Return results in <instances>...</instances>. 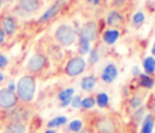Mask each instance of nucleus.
<instances>
[{"label":"nucleus","instance_id":"nucleus-11","mask_svg":"<svg viewBox=\"0 0 155 133\" xmlns=\"http://www.w3.org/2000/svg\"><path fill=\"white\" fill-rule=\"evenodd\" d=\"M123 22H124V16H123V14H121L118 10H112V11H109V12H107V15H106L107 26L116 29V27L120 26Z\"/></svg>","mask_w":155,"mask_h":133},{"label":"nucleus","instance_id":"nucleus-7","mask_svg":"<svg viewBox=\"0 0 155 133\" xmlns=\"http://www.w3.org/2000/svg\"><path fill=\"white\" fill-rule=\"evenodd\" d=\"M79 37L88 42H94L98 38V24L95 21H88L82 26L79 31Z\"/></svg>","mask_w":155,"mask_h":133},{"label":"nucleus","instance_id":"nucleus-12","mask_svg":"<svg viewBox=\"0 0 155 133\" xmlns=\"http://www.w3.org/2000/svg\"><path fill=\"white\" fill-rule=\"evenodd\" d=\"M118 38H120V30H118V29H113V27L105 30L104 34H102L104 44H105V45H109V46L114 45V44L118 41Z\"/></svg>","mask_w":155,"mask_h":133},{"label":"nucleus","instance_id":"nucleus-32","mask_svg":"<svg viewBox=\"0 0 155 133\" xmlns=\"http://www.w3.org/2000/svg\"><path fill=\"white\" fill-rule=\"evenodd\" d=\"M127 2H128V0H113V5H114V7H123Z\"/></svg>","mask_w":155,"mask_h":133},{"label":"nucleus","instance_id":"nucleus-38","mask_svg":"<svg viewBox=\"0 0 155 133\" xmlns=\"http://www.w3.org/2000/svg\"><path fill=\"white\" fill-rule=\"evenodd\" d=\"M151 54H153V57H155V42H154L153 48H151Z\"/></svg>","mask_w":155,"mask_h":133},{"label":"nucleus","instance_id":"nucleus-17","mask_svg":"<svg viewBox=\"0 0 155 133\" xmlns=\"http://www.w3.org/2000/svg\"><path fill=\"white\" fill-rule=\"evenodd\" d=\"M4 133H26V124L23 122H8L4 126Z\"/></svg>","mask_w":155,"mask_h":133},{"label":"nucleus","instance_id":"nucleus-39","mask_svg":"<svg viewBox=\"0 0 155 133\" xmlns=\"http://www.w3.org/2000/svg\"><path fill=\"white\" fill-rule=\"evenodd\" d=\"M3 80H4V73H3V72H0V83H2Z\"/></svg>","mask_w":155,"mask_h":133},{"label":"nucleus","instance_id":"nucleus-35","mask_svg":"<svg viewBox=\"0 0 155 133\" xmlns=\"http://www.w3.org/2000/svg\"><path fill=\"white\" fill-rule=\"evenodd\" d=\"M86 2H87L88 4H91V5H98L102 0H86Z\"/></svg>","mask_w":155,"mask_h":133},{"label":"nucleus","instance_id":"nucleus-6","mask_svg":"<svg viewBox=\"0 0 155 133\" xmlns=\"http://www.w3.org/2000/svg\"><path fill=\"white\" fill-rule=\"evenodd\" d=\"M48 66V59L42 53H35L27 61V71L31 73H40Z\"/></svg>","mask_w":155,"mask_h":133},{"label":"nucleus","instance_id":"nucleus-41","mask_svg":"<svg viewBox=\"0 0 155 133\" xmlns=\"http://www.w3.org/2000/svg\"><path fill=\"white\" fill-rule=\"evenodd\" d=\"M2 120H3V117H2V113H0V129H2Z\"/></svg>","mask_w":155,"mask_h":133},{"label":"nucleus","instance_id":"nucleus-30","mask_svg":"<svg viewBox=\"0 0 155 133\" xmlns=\"http://www.w3.org/2000/svg\"><path fill=\"white\" fill-rule=\"evenodd\" d=\"M71 106H72L74 109H79V107H82V98H80L79 95H74L72 101H71Z\"/></svg>","mask_w":155,"mask_h":133},{"label":"nucleus","instance_id":"nucleus-36","mask_svg":"<svg viewBox=\"0 0 155 133\" xmlns=\"http://www.w3.org/2000/svg\"><path fill=\"white\" fill-rule=\"evenodd\" d=\"M7 88H8V90H11V91H15V88H16V87H15V84H14V82H11L10 84H8V87H7Z\"/></svg>","mask_w":155,"mask_h":133},{"label":"nucleus","instance_id":"nucleus-10","mask_svg":"<svg viewBox=\"0 0 155 133\" xmlns=\"http://www.w3.org/2000/svg\"><path fill=\"white\" fill-rule=\"evenodd\" d=\"M63 5H64V0H57L56 3H53V4H52L51 7H49L48 10L42 14V16L40 18V22H41V23H45V22L51 21L52 18H54V16H56L57 14L61 11Z\"/></svg>","mask_w":155,"mask_h":133},{"label":"nucleus","instance_id":"nucleus-29","mask_svg":"<svg viewBox=\"0 0 155 133\" xmlns=\"http://www.w3.org/2000/svg\"><path fill=\"white\" fill-rule=\"evenodd\" d=\"M99 61V53L97 49H90L88 52V63L90 64H97Z\"/></svg>","mask_w":155,"mask_h":133},{"label":"nucleus","instance_id":"nucleus-23","mask_svg":"<svg viewBox=\"0 0 155 133\" xmlns=\"http://www.w3.org/2000/svg\"><path fill=\"white\" fill-rule=\"evenodd\" d=\"M65 124H67V117L65 115H57L48 122V128H59V126H63Z\"/></svg>","mask_w":155,"mask_h":133},{"label":"nucleus","instance_id":"nucleus-15","mask_svg":"<svg viewBox=\"0 0 155 133\" xmlns=\"http://www.w3.org/2000/svg\"><path fill=\"white\" fill-rule=\"evenodd\" d=\"M2 29L4 31V34L12 35L16 30V21L12 16H4L2 19Z\"/></svg>","mask_w":155,"mask_h":133},{"label":"nucleus","instance_id":"nucleus-33","mask_svg":"<svg viewBox=\"0 0 155 133\" xmlns=\"http://www.w3.org/2000/svg\"><path fill=\"white\" fill-rule=\"evenodd\" d=\"M131 72H132V75H134V76H139V75H140V69H139V66H134Z\"/></svg>","mask_w":155,"mask_h":133},{"label":"nucleus","instance_id":"nucleus-26","mask_svg":"<svg viewBox=\"0 0 155 133\" xmlns=\"http://www.w3.org/2000/svg\"><path fill=\"white\" fill-rule=\"evenodd\" d=\"M142 106H143V98L139 95V94L134 95L131 99H129V107H131L132 110H136Z\"/></svg>","mask_w":155,"mask_h":133},{"label":"nucleus","instance_id":"nucleus-24","mask_svg":"<svg viewBox=\"0 0 155 133\" xmlns=\"http://www.w3.org/2000/svg\"><path fill=\"white\" fill-rule=\"evenodd\" d=\"M134 114H132V122L135 124V125H137V124L140 122V121H143V118H144V115H146V109H144V106H142V107H139V109H136V110H134Z\"/></svg>","mask_w":155,"mask_h":133},{"label":"nucleus","instance_id":"nucleus-43","mask_svg":"<svg viewBox=\"0 0 155 133\" xmlns=\"http://www.w3.org/2000/svg\"><path fill=\"white\" fill-rule=\"evenodd\" d=\"M0 7H2V0H0Z\"/></svg>","mask_w":155,"mask_h":133},{"label":"nucleus","instance_id":"nucleus-22","mask_svg":"<svg viewBox=\"0 0 155 133\" xmlns=\"http://www.w3.org/2000/svg\"><path fill=\"white\" fill-rule=\"evenodd\" d=\"M95 103L98 107L101 109H106L109 107V95L106 92H99L98 95L95 96Z\"/></svg>","mask_w":155,"mask_h":133},{"label":"nucleus","instance_id":"nucleus-1","mask_svg":"<svg viewBox=\"0 0 155 133\" xmlns=\"http://www.w3.org/2000/svg\"><path fill=\"white\" fill-rule=\"evenodd\" d=\"M37 82L33 75H25L16 83V95L18 99L23 103H30L34 99Z\"/></svg>","mask_w":155,"mask_h":133},{"label":"nucleus","instance_id":"nucleus-27","mask_svg":"<svg viewBox=\"0 0 155 133\" xmlns=\"http://www.w3.org/2000/svg\"><path fill=\"white\" fill-rule=\"evenodd\" d=\"M78 50H79V53L82 54V56L87 54L88 52H90V42L79 37V49H78Z\"/></svg>","mask_w":155,"mask_h":133},{"label":"nucleus","instance_id":"nucleus-20","mask_svg":"<svg viewBox=\"0 0 155 133\" xmlns=\"http://www.w3.org/2000/svg\"><path fill=\"white\" fill-rule=\"evenodd\" d=\"M143 69H144V73L146 75H153L155 72V57L150 56V57H146L143 60Z\"/></svg>","mask_w":155,"mask_h":133},{"label":"nucleus","instance_id":"nucleus-8","mask_svg":"<svg viewBox=\"0 0 155 133\" xmlns=\"http://www.w3.org/2000/svg\"><path fill=\"white\" fill-rule=\"evenodd\" d=\"M10 122H26L30 118V112L25 106H18L16 105L12 110H10L7 114Z\"/></svg>","mask_w":155,"mask_h":133},{"label":"nucleus","instance_id":"nucleus-9","mask_svg":"<svg viewBox=\"0 0 155 133\" xmlns=\"http://www.w3.org/2000/svg\"><path fill=\"white\" fill-rule=\"evenodd\" d=\"M118 76V68L114 63H107L104 66L101 73V79L104 83H113Z\"/></svg>","mask_w":155,"mask_h":133},{"label":"nucleus","instance_id":"nucleus-5","mask_svg":"<svg viewBox=\"0 0 155 133\" xmlns=\"http://www.w3.org/2000/svg\"><path fill=\"white\" fill-rule=\"evenodd\" d=\"M18 95L15 94V91L5 88H0V109L10 112L18 105Z\"/></svg>","mask_w":155,"mask_h":133},{"label":"nucleus","instance_id":"nucleus-42","mask_svg":"<svg viewBox=\"0 0 155 133\" xmlns=\"http://www.w3.org/2000/svg\"><path fill=\"white\" fill-rule=\"evenodd\" d=\"M5 2H12V0H5Z\"/></svg>","mask_w":155,"mask_h":133},{"label":"nucleus","instance_id":"nucleus-34","mask_svg":"<svg viewBox=\"0 0 155 133\" xmlns=\"http://www.w3.org/2000/svg\"><path fill=\"white\" fill-rule=\"evenodd\" d=\"M4 38H5V34H4V31H3V29L0 27V45L4 42Z\"/></svg>","mask_w":155,"mask_h":133},{"label":"nucleus","instance_id":"nucleus-44","mask_svg":"<svg viewBox=\"0 0 155 133\" xmlns=\"http://www.w3.org/2000/svg\"><path fill=\"white\" fill-rule=\"evenodd\" d=\"M132 2H134V0H132Z\"/></svg>","mask_w":155,"mask_h":133},{"label":"nucleus","instance_id":"nucleus-21","mask_svg":"<svg viewBox=\"0 0 155 133\" xmlns=\"http://www.w3.org/2000/svg\"><path fill=\"white\" fill-rule=\"evenodd\" d=\"M146 22V15L143 11H136V12L132 15V27H135V29H139L140 26H143V23Z\"/></svg>","mask_w":155,"mask_h":133},{"label":"nucleus","instance_id":"nucleus-16","mask_svg":"<svg viewBox=\"0 0 155 133\" xmlns=\"http://www.w3.org/2000/svg\"><path fill=\"white\" fill-rule=\"evenodd\" d=\"M155 125V118L151 114H146L142 121V128H140V133H153Z\"/></svg>","mask_w":155,"mask_h":133},{"label":"nucleus","instance_id":"nucleus-4","mask_svg":"<svg viewBox=\"0 0 155 133\" xmlns=\"http://www.w3.org/2000/svg\"><path fill=\"white\" fill-rule=\"evenodd\" d=\"M94 131L95 133H118V124L113 117L104 115L97 120Z\"/></svg>","mask_w":155,"mask_h":133},{"label":"nucleus","instance_id":"nucleus-25","mask_svg":"<svg viewBox=\"0 0 155 133\" xmlns=\"http://www.w3.org/2000/svg\"><path fill=\"white\" fill-rule=\"evenodd\" d=\"M83 129V122H82V120H74V121H71L70 124H68V126H67V132H70V133H78V132H80Z\"/></svg>","mask_w":155,"mask_h":133},{"label":"nucleus","instance_id":"nucleus-13","mask_svg":"<svg viewBox=\"0 0 155 133\" xmlns=\"http://www.w3.org/2000/svg\"><path fill=\"white\" fill-rule=\"evenodd\" d=\"M18 5L27 14L35 12L40 8L41 2L40 0H18Z\"/></svg>","mask_w":155,"mask_h":133},{"label":"nucleus","instance_id":"nucleus-2","mask_svg":"<svg viewBox=\"0 0 155 133\" xmlns=\"http://www.w3.org/2000/svg\"><path fill=\"white\" fill-rule=\"evenodd\" d=\"M54 38L61 46L68 48V46H72L76 42L78 33L70 24H60L56 29V31H54Z\"/></svg>","mask_w":155,"mask_h":133},{"label":"nucleus","instance_id":"nucleus-14","mask_svg":"<svg viewBox=\"0 0 155 133\" xmlns=\"http://www.w3.org/2000/svg\"><path fill=\"white\" fill-rule=\"evenodd\" d=\"M74 88L70 87V88H64L63 91H60L57 98L60 101V107H67L68 105H71V101H72V96H74Z\"/></svg>","mask_w":155,"mask_h":133},{"label":"nucleus","instance_id":"nucleus-31","mask_svg":"<svg viewBox=\"0 0 155 133\" xmlns=\"http://www.w3.org/2000/svg\"><path fill=\"white\" fill-rule=\"evenodd\" d=\"M7 64H8V59L4 56V54H0V71H2Z\"/></svg>","mask_w":155,"mask_h":133},{"label":"nucleus","instance_id":"nucleus-19","mask_svg":"<svg viewBox=\"0 0 155 133\" xmlns=\"http://www.w3.org/2000/svg\"><path fill=\"white\" fill-rule=\"evenodd\" d=\"M137 77H139L137 83H139V86H140L142 88H146V90H151V88L154 87L155 80L153 79V76H150V75H146V73H140Z\"/></svg>","mask_w":155,"mask_h":133},{"label":"nucleus","instance_id":"nucleus-28","mask_svg":"<svg viewBox=\"0 0 155 133\" xmlns=\"http://www.w3.org/2000/svg\"><path fill=\"white\" fill-rule=\"evenodd\" d=\"M95 96H86V98H82V107L86 110L93 109L95 106Z\"/></svg>","mask_w":155,"mask_h":133},{"label":"nucleus","instance_id":"nucleus-40","mask_svg":"<svg viewBox=\"0 0 155 133\" xmlns=\"http://www.w3.org/2000/svg\"><path fill=\"white\" fill-rule=\"evenodd\" d=\"M45 133H56V132H54V131H53V129H48V131H46Z\"/></svg>","mask_w":155,"mask_h":133},{"label":"nucleus","instance_id":"nucleus-37","mask_svg":"<svg viewBox=\"0 0 155 133\" xmlns=\"http://www.w3.org/2000/svg\"><path fill=\"white\" fill-rule=\"evenodd\" d=\"M78 133H94V132H93V129H82V131Z\"/></svg>","mask_w":155,"mask_h":133},{"label":"nucleus","instance_id":"nucleus-3","mask_svg":"<svg viewBox=\"0 0 155 133\" xmlns=\"http://www.w3.org/2000/svg\"><path fill=\"white\" fill-rule=\"evenodd\" d=\"M86 60L80 56H75V57H71L70 60L67 61L65 64V68H64V72L67 76H71V77H75V76H79L80 73H83L86 69Z\"/></svg>","mask_w":155,"mask_h":133},{"label":"nucleus","instance_id":"nucleus-18","mask_svg":"<svg viewBox=\"0 0 155 133\" xmlns=\"http://www.w3.org/2000/svg\"><path fill=\"white\" fill-rule=\"evenodd\" d=\"M97 84V77L94 76V75H87V76H84L82 79V82H80V87H82L83 91H93L94 87H95Z\"/></svg>","mask_w":155,"mask_h":133}]
</instances>
